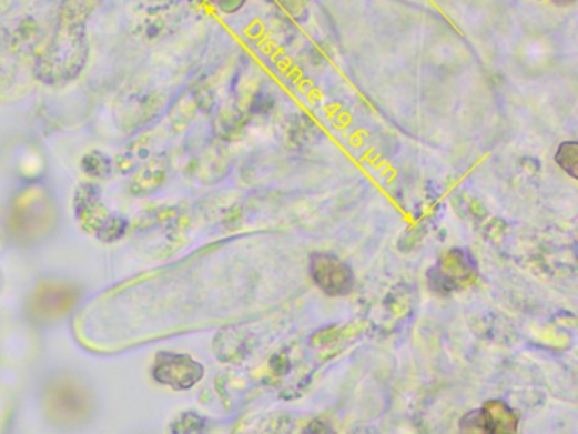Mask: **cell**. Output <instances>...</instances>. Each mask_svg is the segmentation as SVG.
Returning <instances> with one entry per match:
<instances>
[{"label": "cell", "mask_w": 578, "mask_h": 434, "mask_svg": "<svg viewBox=\"0 0 578 434\" xmlns=\"http://www.w3.org/2000/svg\"><path fill=\"white\" fill-rule=\"evenodd\" d=\"M172 434H201L205 430V420L197 413H182L170 424Z\"/></svg>", "instance_id": "obj_13"}, {"label": "cell", "mask_w": 578, "mask_h": 434, "mask_svg": "<svg viewBox=\"0 0 578 434\" xmlns=\"http://www.w3.org/2000/svg\"><path fill=\"white\" fill-rule=\"evenodd\" d=\"M165 169L159 162H148L131 182V192L136 195H146L159 191L165 182Z\"/></svg>", "instance_id": "obj_10"}, {"label": "cell", "mask_w": 578, "mask_h": 434, "mask_svg": "<svg viewBox=\"0 0 578 434\" xmlns=\"http://www.w3.org/2000/svg\"><path fill=\"white\" fill-rule=\"evenodd\" d=\"M80 291L69 284H44L34 292L29 311L37 321H54L65 316L79 301Z\"/></svg>", "instance_id": "obj_7"}, {"label": "cell", "mask_w": 578, "mask_h": 434, "mask_svg": "<svg viewBox=\"0 0 578 434\" xmlns=\"http://www.w3.org/2000/svg\"><path fill=\"white\" fill-rule=\"evenodd\" d=\"M555 2H557V4H571V2H574V0H555Z\"/></svg>", "instance_id": "obj_17"}, {"label": "cell", "mask_w": 578, "mask_h": 434, "mask_svg": "<svg viewBox=\"0 0 578 434\" xmlns=\"http://www.w3.org/2000/svg\"><path fill=\"white\" fill-rule=\"evenodd\" d=\"M80 169L90 179H105L111 173L112 160L108 154L99 150L89 151L80 160Z\"/></svg>", "instance_id": "obj_11"}, {"label": "cell", "mask_w": 578, "mask_h": 434, "mask_svg": "<svg viewBox=\"0 0 578 434\" xmlns=\"http://www.w3.org/2000/svg\"><path fill=\"white\" fill-rule=\"evenodd\" d=\"M89 58L85 22L77 14L75 6L62 16L50 43L34 63V77L47 85H65L73 82L85 69Z\"/></svg>", "instance_id": "obj_1"}, {"label": "cell", "mask_w": 578, "mask_h": 434, "mask_svg": "<svg viewBox=\"0 0 578 434\" xmlns=\"http://www.w3.org/2000/svg\"><path fill=\"white\" fill-rule=\"evenodd\" d=\"M295 423L284 414L275 416H263L258 420L249 421L237 427L233 434H294Z\"/></svg>", "instance_id": "obj_9"}, {"label": "cell", "mask_w": 578, "mask_h": 434, "mask_svg": "<svg viewBox=\"0 0 578 434\" xmlns=\"http://www.w3.org/2000/svg\"><path fill=\"white\" fill-rule=\"evenodd\" d=\"M73 211L82 230L104 243H114L126 234L128 221L102 204L101 189L95 183H80L73 195Z\"/></svg>", "instance_id": "obj_2"}, {"label": "cell", "mask_w": 578, "mask_h": 434, "mask_svg": "<svg viewBox=\"0 0 578 434\" xmlns=\"http://www.w3.org/2000/svg\"><path fill=\"white\" fill-rule=\"evenodd\" d=\"M458 434H489L484 424L480 410L471 411L467 416L462 417L460 433Z\"/></svg>", "instance_id": "obj_14"}, {"label": "cell", "mask_w": 578, "mask_h": 434, "mask_svg": "<svg viewBox=\"0 0 578 434\" xmlns=\"http://www.w3.org/2000/svg\"><path fill=\"white\" fill-rule=\"evenodd\" d=\"M202 363L184 353L160 352L153 362L151 375L159 384L172 387L173 391H189L204 379Z\"/></svg>", "instance_id": "obj_3"}, {"label": "cell", "mask_w": 578, "mask_h": 434, "mask_svg": "<svg viewBox=\"0 0 578 434\" xmlns=\"http://www.w3.org/2000/svg\"><path fill=\"white\" fill-rule=\"evenodd\" d=\"M302 434H336V431H334V427L331 426L327 421L313 420L304 427Z\"/></svg>", "instance_id": "obj_15"}, {"label": "cell", "mask_w": 578, "mask_h": 434, "mask_svg": "<svg viewBox=\"0 0 578 434\" xmlns=\"http://www.w3.org/2000/svg\"><path fill=\"white\" fill-rule=\"evenodd\" d=\"M485 427L489 434H517L519 417L503 401L485 402L480 407Z\"/></svg>", "instance_id": "obj_8"}, {"label": "cell", "mask_w": 578, "mask_h": 434, "mask_svg": "<svg viewBox=\"0 0 578 434\" xmlns=\"http://www.w3.org/2000/svg\"><path fill=\"white\" fill-rule=\"evenodd\" d=\"M310 273L314 284L331 297L348 295L355 285L352 266L329 253H313L310 259Z\"/></svg>", "instance_id": "obj_6"}, {"label": "cell", "mask_w": 578, "mask_h": 434, "mask_svg": "<svg viewBox=\"0 0 578 434\" xmlns=\"http://www.w3.org/2000/svg\"><path fill=\"white\" fill-rule=\"evenodd\" d=\"M245 4L246 0H216L217 9H220L223 14H234V12L240 11Z\"/></svg>", "instance_id": "obj_16"}, {"label": "cell", "mask_w": 578, "mask_h": 434, "mask_svg": "<svg viewBox=\"0 0 578 434\" xmlns=\"http://www.w3.org/2000/svg\"><path fill=\"white\" fill-rule=\"evenodd\" d=\"M0 291H2V275H0Z\"/></svg>", "instance_id": "obj_18"}, {"label": "cell", "mask_w": 578, "mask_h": 434, "mask_svg": "<svg viewBox=\"0 0 578 434\" xmlns=\"http://www.w3.org/2000/svg\"><path fill=\"white\" fill-rule=\"evenodd\" d=\"M47 406L58 423H80L90 411V398L82 385L72 381H57L48 387Z\"/></svg>", "instance_id": "obj_5"}, {"label": "cell", "mask_w": 578, "mask_h": 434, "mask_svg": "<svg viewBox=\"0 0 578 434\" xmlns=\"http://www.w3.org/2000/svg\"><path fill=\"white\" fill-rule=\"evenodd\" d=\"M475 275H477V266L470 253L460 248H453L442 256L438 265L429 270L428 282L439 294H448L471 284Z\"/></svg>", "instance_id": "obj_4"}, {"label": "cell", "mask_w": 578, "mask_h": 434, "mask_svg": "<svg viewBox=\"0 0 578 434\" xmlns=\"http://www.w3.org/2000/svg\"><path fill=\"white\" fill-rule=\"evenodd\" d=\"M555 162L571 179H578V143L577 141H565L558 147Z\"/></svg>", "instance_id": "obj_12"}]
</instances>
